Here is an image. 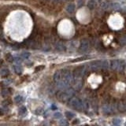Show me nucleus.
<instances>
[{
  "label": "nucleus",
  "instance_id": "nucleus-1",
  "mask_svg": "<svg viewBox=\"0 0 126 126\" xmlns=\"http://www.w3.org/2000/svg\"><path fill=\"white\" fill-rule=\"evenodd\" d=\"M90 69L92 71H98L101 69H107L109 67V62L106 60L93 61L89 65Z\"/></svg>",
  "mask_w": 126,
  "mask_h": 126
},
{
  "label": "nucleus",
  "instance_id": "nucleus-2",
  "mask_svg": "<svg viewBox=\"0 0 126 126\" xmlns=\"http://www.w3.org/2000/svg\"><path fill=\"white\" fill-rule=\"evenodd\" d=\"M110 68L113 71H116V72H121L125 69V64L124 61L119 60V59H114L110 62Z\"/></svg>",
  "mask_w": 126,
  "mask_h": 126
},
{
  "label": "nucleus",
  "instance_id": "nucleus-3",
  "mask_svg": "<svg viewBox=\"0 0 126 126\" xmlns=\"http://www.w3.org/2000/svg\"><path fill=\"white\" fill-rule=\"evenodd\" d=\"M100 7L102 8V10H119L121 9V5L119 3L117 2H113L110 1H103L102 2V3L100 4Z\"/></svg>",
  "mask_w": 126,
  "mask_h": 126
},
{
  "label": "nucleus",
  "instance_id": "nucleus-4",
  "mask_svg": "<svg viewBox=\"0 0 126 126\" xmlns=\"http://www.w3.org/2000/svg\"><path fill=\"white\" fill-rule=\"evenodd\" d=\"M84 73H85V65H80V66L77 67V68L73 70V80H82V77L84 76Z\"/></svg>",
  "mask_w": 126,
  "mask_h": 126
},
{
  "label": "nucleus",
  "instance_id": "nucleus-5",
  "mask_svg": "<svg viewBox=\"0 0 126 126\" xmlns=\"http://www.w3.org/2000/svg\"><path fill=\"white\" fill-rule=\"evenodd\" d=\"M69 105L72 108L77 110H82V109L84 108V104H83V102L79 99L78 98H76V97H73V98H69Z\"/></svg>",
  "mask_w": 126,
  "mask_h": 126
},
{
  "label": "nucleus",
  "instance_id": "nucleus-6",
  "mask_svg": "<svg viewBox=\"0 0 126 126\" xmlns=\"http://www.w3.org/2000/svg\"><path fill=\"white\" fill-rule=\"evenodd\" d=\"M60 71H61V76H62L61 80L68 84H70V83L73 81V75H72V73H71V71L69 69H62Z\"/></svg>",
  "mask_w": 126,
  "mask_h": 126
},
{
  "label": "nucleus",
  "instance_id": "nucleus-7",
  "mask_svg": "<svg viewBox=\"0 0 126 126\" xmlns=\"http://www.w3.org/2000/svg\"><path fill=\"white\" fill-rule=\"evenodd\" d=\"M90 48V43L88 39H82L80 42V44L79 46L78 51L80 53H86Z\"/></svg>",
  "mask_w": 126,
  "mask_h": 126
},
{
  "label": "nucleus",
  "instance_id": "nucleus-8",
  "mask_svg": "<svg viewBox=\"0 0 126 126\" xmlns=\"http://www.w3.org/2000/svg\"><path fill=\"white\" fill-rule=\"evenodd\" d=\"M73 94V92L71 90H68V92H59L57 94V97L60 101L65 102L66 99H68V98Z\"/></svg>",
  "mask_w": 126,
  "mask_h": 126
},
{
  "label": "nucleus",
  "instance_id": "nucleus-9",
  "mask_svg": "<svg viewBox=\"0 0 126 126\" xmlns=\"http://www.w3.org/2000/svg\"><path fill=\"white\" fill-rule=\"evenodd\" d=\"M117 109L120 112L123 113L126 111V102L125 101H121L118 102Z\"/></svg>",
  "mask_w": 126,
  "mask_h": 126
},
{
  "label": "nucleus",
  "instance_id": "nucleus-10",
  "mask_svg": "<svg viewBox=\"0 0 126 126\" xmlns=\"http://www.w3.org/2000/svg\"><path fill=\"white\" fill-rule=\"evenodd\" d=\"M102 111L106 114H110L113 113V110L112 106H110V105H105L103 107H102Z\"/></svg>",
  "mask_w": 126,
  "mask_h": 126
},
{
  "label": "nucleus",
  "instance_id": "nucleus-11",
  "mask_svg": "<svg viewBox=\"0 0 126 126\" xmlns=\"http://www.w3.org/2000/svg\"><path fill=\"white\" fill-rule=\"evenodd\" d=\"M97 6V1L96 0H89L88 2V7L90 10H94Z\"/></svg>",
  "mask_w": 126,
  "mask_h": 126
},
{
  "label": "nucleus",
  "instance_id": "nucleus-12",
  "mask_svg": "<svg viewBox=\"0 0 126 126\" xmlns=\"http://www.w3.org/2000/svg\"><path fill=\"white\" fill-rule=\"evenodd\" d=\"M55 48H56L57 50L61 51V52H62V51H65L66 50L65 46L62 43H58L56 44V46H55Z\"/></svg>",
  "mask_w": 126,
  "mask_h": 126
},
{
  "label": "nucleus",
  "instance_id": "nucleus-13",
  "mask_svg": "<svg viewBox=\"0 0 126 126\" xmlns=\"http://www.w3.org/2000/svg\"><path fill=\"white\" fill-rule=\"evenodd\" d=\"M62 80V76H61V71L58 70L54 74V80L58 83Z\"/></svg>",
  "mask_w": 126,
  "mask_h": 126
},
{
  "label": "nucleus",
  "instance_id": "nucleus-14",
  "mask_svg": "<svg viewBox=\"0 0 126 126\" xmlns=\"http://www.w3.org/2000/svg\"><path fill=\"white\" fill-rule=\"evenodd\" d=\"M65 10H66L67 12H68V13L72 14V13H73L74 10H75V5H74V4H73V3H69V4H68V5L66 6Z\"/></svg>",
  "mask_w": 126,
  "mask_h": 126
},
{
  "label": "nucleus",
  "instance_id": "nucleus-15",
  "mask_svg": "<svg viewBox=\"0 0 126 126\" xmlns=\"http://www.w3.org/2000/svg\"><path fill=\"white\" fill-rule=\"evenodd\" d=\"M10 74V71L8 69H2L0 70V77H6Z\"/></svg>",
  "mask_w": 126,
  "mask_h": 126
},
{
  "label": "nucleus",
  "instance_id": "nucleus-16",
  "mask_svg": "<svg viewBox=\"0 0 126 126\" xmlns=\"http://www.w3.org/2000/svg\"><path fill=\"white\" fill-rule=\"evenodd\" d=\"M18 113H19V115H21V116L25 115L27 113V109L25 106H21L18 110Z\"/></svg>",
  "mask_w": 126,
  "mask_h": 126
},
{
  "label": "nucleus",
  "instance_id": "nucleus-17",
  "mask_svg": "<svg viewBox=\"0 0 126 126\" xmlns=\"http://www.w3.org/2000/svg\"><path fill=\"white\" fill-rule=\"evenodd\" d=\"M14 70L15 71V73L17 74H21L22 73V68L18 65H14Z\"/></svg>",
  "mask_w": 126,
  "mask_h": 126
},
{
  "label": "nucleus",
  "instance_id": "nucleus-18",
  "mask_svg": "<svg viewBox=\"0 0 126 126\" xmlns=\"http://www.w3.org/2000/svg\"><path fill=\"white\" fill-rule=\"evenodd\" d=\"M5 58H6V61L7 62H12L14 61V57L12 56V54H10V53H8V54H6V56H5Z\"/></svg>",
  "mask_w": 126,
  "mask_h": 126
},
{
  "label": "nucleus",
  "instance_id": "nucleus-19",
  "mask_svg": "<svg viewBox=\"0 0 126 126\" xmlns=\"http://www.w3.org/2000/svg\"><path fill=\"white\" fill-rule=\"evenodd\" d=\"M113 124L116 126H120L121 125V120L119 118H114L113 120Z\"/></svg>",
  "mask_w": 126,
  "mask_h": 126
},
{
  "label": "nucleus",
  "instance_id": "nucleus-20",
  "mask_svg": "<svg viewBox=\"0 0 126 126\" xmlns=\"http://www.w3.org/2000/svg\"><path fill=\"white\" fill-rule=\"evenodd\" d=\"M59 125L60 126H69V122L65 119H62L59 121Z\"/></svg>",
  "mask_w": 126,
  "mask_h": 126
},
{
  "label": "nucleus",
  "instance_id": "nucleus-21",
  "mask_svg": "<svg viewBox=\"0 0 126 126\" xmlns=\"http://www.w3.org/2000/svg\"><path fill=\"white\" fill-rule=\"evenodd\" d=\"M14 101L17 102V103H20V102H21L23 101V97L21 95H17V96H15Z\"/></svg>",
  "mask_w": 126,
  "mask_h": 126
},
{
  "label": "nucleus",
  "instance_id": "nucleus-22",
  "mask_svg": "<svg viewBox=\"0 0 126 126\" xmlns=\"http://www.w3.org/2000/svg\"><path fill=\"white\" fill-rule=\"evenodd\" d=\"M65 116L69 118V119H72V118L74 117V113H73L70 111H66L65 112Z\"/></svg>",
  "mask_w": 126,
  "mask_h": 126
},
{
  "label": "nucleus",
  "instance_id": "nucleus-23",
  "mask_svg": "<svg viewBox=\"0 0 126 126\" xmlns=\"http://www.w3.org/2000/svg\"><path fill=\"white\" fill-rule=\"evenodd\" d=\"M21 56L24 59H28V58L30 57V53H29V52H23L21 54Z\"/></svg>",
  "mask_w": 126,
  "mask_h": 126
},
{
  "label": "nucleus",
  "instance_id": "nucleus-24",
  "mask_svg": "<svg viewBox=\"0 0 126 126\" xmlns=\"http://www.w3.org/2000/svg\"><path fill=\"white\" fill-rule=\"evenodd\" d=\"M44 68H45L44 65H38L35 68V72H39V71H42Z\"/></svg>",
  "mask_w": 126,
  "mask_h": 126
},
{
  "label": "nucleus",
  "instance_id": "nucleus-25",
  "mask_svg": "<svg viewBox=\"0 0 126 126\" xmlns=\"http://www.w3.org/2000/svg\"><path fill=\"white\" fill-rule=\"evenodd\" d=\"M9 94H10V91H8V90H6V89L3 90V91H2V96H3V97L7 96Z\"/></svg>",
  "mask_w": 126,
  "mask_h": 126
},
{
  "label": "nucleus",
  "instance_id": "nucleus-26",
  "mask_svg": "<svg viewBox=\"0 0 126 126\" xmlns=\"http://www.w3.org/2000/svg\"><path fill=\"white\" fill-rule=\"evenodd\" d=\"M62 117V113H59V112H56L54 114V117L56 118V119H58V118H61Z\"/></svg>",
  "mask_w": 126,
  "mask_h": 126
},
{
  "label": "nucleus",
  "instance_id": "nucleus-27",
  "mask_svg": "<svg viewBox=\"0 0 126 126\" xmlns=\"http://www.w3.org/2000/svg\"><path fill=\"white\" fill-rule=\"evenodd\" d=\"M119 41H120V43H121V44H123V45L126 44V37H121Z\"/></svg>",
  "mask_w": 126,
  "mask_h": 126
},
{
  "label": "nucleus",
  "instance_id": "nucleus-28",
  "mask_svg": "<svg viewBox=\"0 0 126 126\" xmlns=\"http://www.w3.org/2000/svg\"><path fill=\"white\" fill-rule=\"evenodd\" d=\"M14 60H15V62H17V63L21 62V58H17L14 59Z\"/></svg>",
  "mask_w": 126,
  "mask_h": 126
},
{
  "label": "nucleus",
  "instance_id": "nucleus-29",
  "mask_svg": "<svg viewBox=\"0 0 126 126\" xmlns=\"http://www.w3.org/2000/svg\"><path fill=\"white\" fill-rule=\"evenodd\" d=\"M65 1H72V0H65Z\"/></svg>",
  "mask_w": 126,
  "mask_h": 126
},
{
  "label": "nucleus",
  "instance_id": "nucleus-30",
  "mask_svg": "<svg viewBox=\"0 0 126 126\" xmlns=\"http://www.w3.org/2000/svg\"><path fill=\"white\" fill-rule=\"evenodd\" d=\"M125 125H126V123H125Z\"/></svg>",
  "mask_w": 126,
  "mask_h": 126
}]
</instances>
